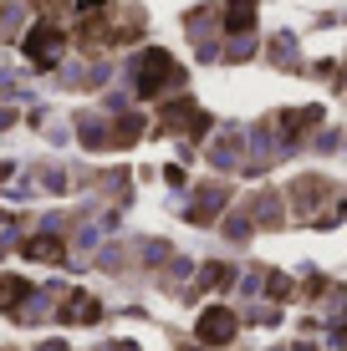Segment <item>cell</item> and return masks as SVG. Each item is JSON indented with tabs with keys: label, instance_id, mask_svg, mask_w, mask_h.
Listing matches in <instances>:
<instances>
[{
	"label": "cell",
	"instance_id": "cell-6",
	"mask_svg": "<svg viewBox=\"0 0 347 351\" xmlns=\"http://www.w3.org/2000/svg\"><path fill=\"white\" fill-rule=\"evenodd\" d=\"M225 16H230V31H250L256 26V0H230Z\"/></svg>",
	"mask_w": 347,
	"mask_h": 351
},
{
	"label": "cell",
	"instance_id": "cell-1",
	"mask_svg": "<svg viewBox=\"0 0 347 351\" xmlns=\"http://www.w3.org/2000/svg\"><path fill=\"white\" fill-rule=\"evenodd\" d=\"M174 82H184V66H179L169 51H143V62H138V92L143 97H159L164 87H174Z\"/></svg>",
	"mask_w": 347,
	"mask_h": 351
},
{
	"label": "cell",
	"instance_id": "cell-3",
	"mask_svg": "<svg viewBox=\"0 0 347 351\" xmlns=\"http://www.w3.org/2000/svg\"><path fill=\"white\" fill-rule=\"evenodd\" d=\"M194 336H199L205 346H220V341H230V336H235V311H225V306L205 311V316H199V326H194Z\"/></svg>",
	"mask_w": 347,
	"mask_h": 351
},
{
	"label": "cell",
	"instance_id": "cell-2",
	"mask_svg": "<svg viewBox=\"0 0 347 351\" xmlns=\"http://www.w3.org/2000/svg\"><path fill=\"white\" fill-rule=\"evenodd\" d=\"M62 46H67V36H62V26H52V21L31 26V36H26V56L36 66H52L56 56H62Z\"/></svg>",
	"mask_w": 347,
	"mask_h": 351
},
{
	"label": "cell",
	"instance_id": "cell-5",
	"mask_svg": "<svg viewBox=\"0 0 347 351\" xmlns=\"http://www.w3.org/2000/svg\"><path fill=\"white\" fill-rule=\"evenodd\" d=\"M62 321H77V326L98 321V300H92V295H71L67 306H62Z\"/></svg>",
	"mask_w": 347,
	"mask_h": 351
},
{
	"label": "cell",
	"instance_id": "cell-4",
	"mask_svg": "<svg viewBox=\"0 0 347 351\" xmlns=\"http://www.w3.org/2000/svg\"><path fill=\"white\" fill-rule=\"evenodd\" d=\"M26 260H46V265H56V260H62V239H52V234L26 239Z\"/></svg>",
	"mask_w": 347,
	"mask_h": 351
},
{
	"label": "cell",
	"instance_id": "cell-7",
	"mask_svg": "<svg viewBox=\"0 0 347 351\" xmlns=\"http://www.w3.org/2000/svg\"><path fill=\"white\" fill-rule=\"evenodd\" d=\"M26 295H31V285H26V280H0V300H5V311H16Z\"/></svg>",
	"mask_w": 347,
	"mask_h": 351
}]
</instances>
